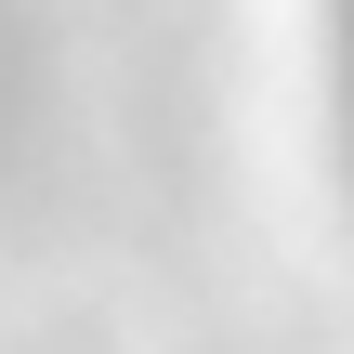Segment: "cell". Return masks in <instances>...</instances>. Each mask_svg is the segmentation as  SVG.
Here are the masks:
<instances>
[{
	"label": "cell",
	"mask_w": 354,
	"mask_h": 354,
	"mask_svg": "<svg viewBox=\"0 0 354 354\" xmlns=\"http://www.w3.org/2000/svg\"><path fill=\"white\" fill-rule=\"evenodd\" d=\"M342 105H354V0H342Z\"/></svg>",
	"instance_id": "1"
}]
</instances>
